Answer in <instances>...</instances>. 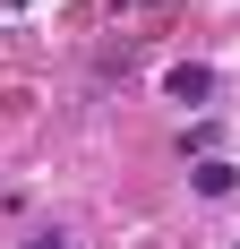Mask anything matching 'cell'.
<instances>
[{
	"label": "cell",
	"instance_id": "cell-3",
	"mask_svg": "<svg viewBox=\"0 0 240 249\" xmlns=\"http://www.w3.org/2000/svg\"><path fill=\"white\" fill-rule=\"evenodd\" d=\"M26 249H69V241H26Z\"/></svg>",
	"mask_w": 240,
	"mask_h": 249
},
{
	"label": "cell",
	"instance_id": "cell-4",
	"mask_svg": "<svg viewBox=\"0 0 240 249\" xmlns=\"http://www.w3.org/2000/svg\"><path fill=\"white\" fill-rule=\"evenodd\" d=\"M9 9H26V0H9Z\"/></svg>",
	"mask_w": 240,
	"mask_h": 249
},
{
	"label": "cell",
	"instance_id": "cell-2",
	"mask_svg": "<svg viewBox=\"0 0 240 249\" xmlns=\"http://www.w3.org/2000/svg\"><path fill=\"white\" fill-rule=\"evenodd\" d=\"M189 180H197V198H232V189H240V172H232V163H215V155H206Z\"/></svg>",
	"mask_w": 240,
	"mask_h": 249
},
{
	"label": "cell",
	"instance_id": "cell-1",
	"mask_svg": "<svg viewBox=\"0 0 240 249\" xmlns=\"http://www.w3.org/2000/svg\"><path fill=\"white\" fill-rule=\"evenodd\" d=\"M163 86H171V103H206V95H215V69H206V60H180Z\"/></svg>",
	"mask_w": 240,
	"mask_h": 249
}]
</instances>
